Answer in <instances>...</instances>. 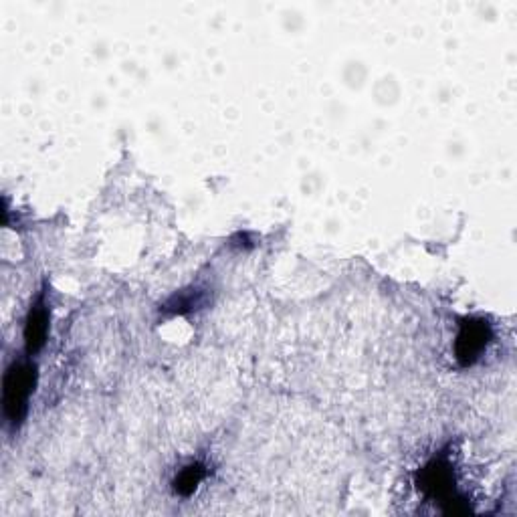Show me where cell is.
Returning a JSON list of instances; mask_svg holds the SVG:
<instances>
[{"label": "cell", "mask_w": 517, "mask_h": 517, "mask_svg": "<svg viewBox=\"0 0 517 517\" xmlns=\"http://www.w3.org/2000/svg\"><path fill=\"white\" fill-rule=\"evenodd\" d=\"M37 368L31 362H15L9 366L3 382L5 417L13 429H19L29 412V400L35 392Z\"/></svg>", "instance_id": "6da1fadb"}, {"label": "cell", "mask_w": 517, "mask_h": 517, "mask_svg": "<svg viewBox=\"0 0 517 517\" xmlns=\"http://www.w3.org/2000/svg\"><path fill=\"white\" fill-rule=\"evenodd\" d=\"M417 483H419V489L427 497L437 499L439 503H451L449 513H455L453 503H461V497L457 495V489H455V477H453L451 461L445 455L429 461L421 469V473L417 477Z\"/></svg>", "instance_id": "7a4b0ae2"}, {"label": "cell", "mask_w": 517, "mask_h": 517, "mask_svg": "<svg viewBox=\"0 0 517 517\" xmlns=\"http://www.w3.org/2000/svg\"><path fill=\"white\" fill-rule=\"evenodd\" d=\"M491 340H493V330L487 320H481V318L463 320L455 340V358L459 366L463 368L473 366L489 348Z\"/></svg>", "instance_id": "3957f363"}, {"label": "cell", "mask_w": 517, "mask_h": 517, "mask_svg": "<svg viewBox=\"0 0 517 517\" xmlns=\"http://www.w3.org/2000/svg\"><path fill=\"white\" fill-rule=\"evenodd\" d=\"M47 334H49V309L45 303V293H39V297L31 305V312L25 324V350L29 356L37 354L45 346Z\"/></svg>", "instance_id": "277c9868"}, {"label": "cell", "mask_w": 517, "mask_h": 517, "mask_svg": "<svg viewBox=\"0 0 517 517\" xmlns=\"http://www.w3.org/2000/svg\"><path fill=\"white\" fill-rule=\"evenodd\" d=\"M204 475H206V469H204V465H200V463H192V465L184 467V469L176 475V479H174V483H172L174 493H178V495H182V497L192 495V493L196 491V487L200 485V481L204 479Z\"/></svg>", "instance_id": "5b68a950"}, {"label": "cell", "mask_w": 517, "mask_h": 517, "mask_svg": "<svg viewBox=\"0 0 517 517\" xmlns=\"http://www.w3.org/2000/svg\"><path fill=\"white\" fill-rule=\"evenodd\" d=\"M200 301L196 299V295L192 297V293H180V295H174L166 305L164 309H172L174 314H188L192 312V309H196Z\"/></svg>", "instance_id": "8992f818"}]
</instances>
